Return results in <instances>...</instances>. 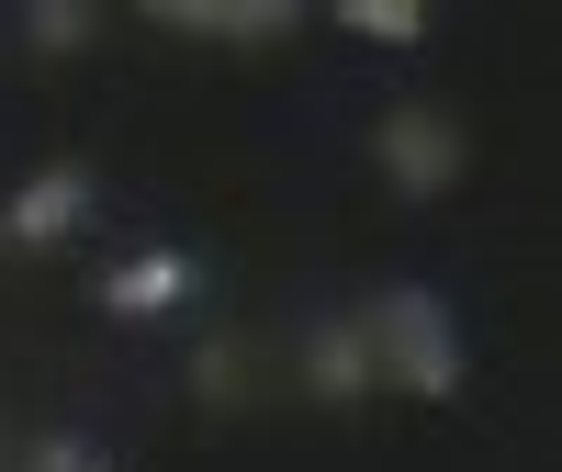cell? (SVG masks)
I'll return each mask as SVG.
<instances>
[{
  "label": "cell",
  "mask_w": 562,
  "mask_h": 472,
  "mask_svg": "<svg viewBox=\"0 0 562 472\" xmlns=\"http://www.w3.org/2000/svg\"><path fill=\"white\" fill-rule=\"evenodd\" d=\"M360 338H371V383H405V394H461V315L428 281H394V293L360 304Z\"/></svg>",
  "instance_id": "obj_1"
},
{
  "label": "cell",
  "mask_w": 562,
  "mask_h": 472,
  "mask_svg": "<svg viewBox=\"0 0 562 472\" xmlns=\"http://www.w3.org/2000/svg\"><path fill=\"white\" fill-rule=\"evenodd\" d=\"M371 158H383V180L405 203H439L461 169H473V135H461L439 102H394L383 124H371Z\"/></svg>",
  "instance_id": "obj_2"
},
{
  "label": "cell",
  "mask_w": 562,
  "mask_h": 472,
  "mask_svg": "<svg viewBox=\"0 0 562 472\" xmlns=\"http://www.w3.org/2000/svg\"><path fill=\"white\" fill-rule=\"evenodd\" d=\"M203 293V259L192 248H124L102 281H90V304H102L113 326H180Z\"/></svg>",
  "instance_id": "obj_3"
},
{
  "label": "cell",
  "mask_w": 562,
  "mask_h": 472,
  "mask_svg": "<svg viewBox=\"0 0 562 472\" xmlns=\"http://www.w3.org/2000/svg\"><path fill=\"white\" fill-rule=\"evenodd\" d=\"M90 225V158H45L12 180V203H0V248H68V236Z\"/></svg>",
  "instance_id": "obj_4"
},
{
  "label": "cell",
  "mask_w": 562,
  "mask_h": 472,
  "mask_svg": "<svg viewBox=\"0 0 562 472\" xmlns=\"http://www.w3.org/2000/svg\"><path fill=\"white\" fill-rule=\"evenodd\" d=\"M304 394H315V405H371V394H383V383H371L360 315H315V338H304Z\"/></svg>",
  "instance_id": "obj_5"
},
{
  "label": "cell",
  "mask_w": 562,
  "mask_h": 472,
  "mask_svg": "<svg viewBox=\"0 0 562 472\" xmlns=\"http://www.w3.org/2000/svg\"><path fill=\"white\" fill-rule=\"evenodd\" d=\"M158 23H169V34H225V45H270V34H293L304 12H293V0H158Z\"/></svg>",
  "instance_id": "obj_6"
},
{
  "label": "cell",
  "mask_w": 562,
  "mask_h": 472,
  "mask_svg": "<svg viewBox=\"0 0 562 472\" xmlns=\"http://www.w3.org/2000/svg\"><path fill=\"white\" fill-rule=\"evenodd\" d=\"M90 34H102L90 0H34V12H23V45H34V57H79Z\"/></svg>",
  "instance_id": "obj_7"
},
{
  "label": "cell",
  "mask_w": 562,
  "mask_h": 472,
  "mask_svg": "<svg viewBox=\"0 0 562 472\" xmlns=\"http://www.w3.org/2000/svg\"><path fill=\"white\" fill-rule=\"evenodd\" d=\"M338 23L371 34V45H428V12H416V0H338Z\"/></svg>",
  "instance_id": "obj_8"
},
{
  "label": "cell",
  "mask_w": 562,
  "mask_h": 472,
  "mask_svg": "<svg viewBox=\"0 0 562 472\" xmlns=\"http://www.w3.org/2000/svg\"><path fill=\"white\" fill-rule=\"evenodd\" d=\"M192 394H203V405H248V349H237V338H203V349H192Z\"/></svg>",
  "instance_id": "obj_9"
},
{
  "label": "cell",
  "mask_w": 562,
  "mask_h": 472,
  "mask_svg": "<svg viewBox=\"0 0 562 472\" xmlns=\"http://www.w3.org/2000/svg\"><path fill=\"white\" fill-rule=\"evenodd\" d=\"M90 461H102V450H90L79 428H45V439L23 450V472H90Z\"/></svg>",
  "instance_id": "obj_10"
},
{
  "label": "cell",
  "mask_w": 562,
  "mask_h": 472,
  "mask_svg": "<svg viewBox=\"0 0 562 472\" xmlns=\"http://www.w3.org/2000/svg\"><path fill=\"white\" fill-rule=\"evenodd\" d=\"M90 472H124V461H90Z\"/></svg>",
  "instance_id": "obj_11"
}]
</instances>
